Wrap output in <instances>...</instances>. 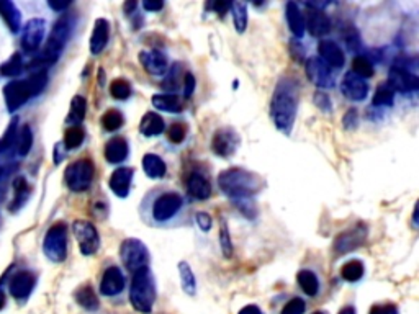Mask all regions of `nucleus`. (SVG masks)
Segmentation results:
<instances>
[{
  "instance_id": "obj_1",
  "label": "nucleus",
  "mask_w": 419,
  "mask_h": 314,
  "mask_svg": "<svg viewBox=\"0 0 419 314\" xmlns=\"http://www.w3.org/2000/svg\"><path fill=\"white\" fill-rule=\"evenodd\" d=\"M298 102H300V87L292 77L280 79L275 85L270 100V118L279 131L290 134L295 124L298 113Z\"/></svg>"
},
{
  "instance_id": "obj_2",
  "label": "nucleus",
  "mask_w": 419,
  "mask_h": 314,
  "mask_svg": "<svg viewBox=\"0 0 419 314\" xmlns=\"http://www.w3.org/2000/svg\"><path fill=\"white\" fill-rule=\"evenodd\" d=\"M218 183L223 193L236 200H249L262 188V178L254 172L244 169H226L218 175Z\"/></svg>"
},
{
  "instance_id": "obj_3",
  "label": "nucleus",
  "mask_w": 419,
  "mask_h": 314,
  "mask_svg": "<svg viewBox=\"0 0 419 314\" xmlns=\"http://www.w3.org/2000/svg\"><path fill=\"white\" fill-rule=\"evenodd\" d=\"M129 301L136 311L148 314L152 311L156 301L154 277L148 267L139 269L133 274L132 288H129Z\"/></svg>"
},
{
  "instance_id": "obj_4",
  "label": "nucleus",
  "mask_w": 419,
  "mask_h": 314,
  "mask_svg": "<svg viewBox=\"0 0 419 314\" xmlns=\"http://www.w3.org/2000/svg\"><path fill=\"white\" fill-rule=\"evenodd\" d=\"M43 251L51 262H64L68 256V227L64 223H56L48 229L43 242Z\"/></svg>"
},
{
  "instance_id": "obj_5",
  "label": "nucleus",
  "mask_w": 419,
  "mask_h": 314,
  "mask_svg": "<svg viewBox=\"0 0 419 314\" xmlns=\"http://www.w3.org/2000/svg\"><path fill=\"white\" fill-rule=\"evenodd\" d=\"M70 35V20L69 17H61L53 26V31L50 38H48L45 50H43L41 63L51 64L56 61L61 54L64 45L68 43V38Z\"/></svg>"
},
{
  "instance_id": "obj_6",
  "label": "nucleus",
  "mask_w": 419,
  "mask_h": 314,
  "mask_svg": "<svg viewBox=\"0 0 419 314\" xmlns=\"http://www.w3.org/2000/svg\"><path fill=\"white\" fill-rule=\"evenodd\" d=\"M120 257H122V262L124 264L129 272H138L139 269L148 267L149 262V252L148 247L144 246V242L139 239H134V237H129V239H124L122 242V247H120Z\"/></svg>"
},
{
  "instance_id": "obj_7",
  "label": "nucleus",
  "mask_w": 419,
  "mask_h": 314,
  "mask_svg": "<svg viewBox=\"0 0 419 314\" xmlns=\"http://www.w3.org/2000/svg\"><path fill=\"white\" fill-rule=\"evenodd\" d=\"M94 162L90 159H79L68 167L64 180L73 192H85L94 178Z\"/></svg>"
},
{
  "instance_id": "obj_8",
  "label": "nucleus",
  "mask_w": 419,
  "mask_h": 314,
  "mask_svg": "<svg viewBox=\"0 0 419 314\" xmlns=\"http://www.w3.org/2000/svg\"><path fill=\"white\" fill-rule=\"evenodd\" d=\"M184 207V200L176 192H164L157 197L151 205V218L156 223L171 221Z\"/></svg>"
},
{
  "instance_id": "obj_9",
  "label": "nucleus",
  "mask_w": 419,
  "mask_h": 314,
  "mask_svg": "<svg viewBox=\"0 0 419 314\" xmlns=\"http://www.w3.org/2000/svg\"><path fill=\"white\" fill-rule=\"evenodd\" d=\"M73 231L75 239L79 242L80 252H83L84 256H94V254L99 251L100 236L94 224L89 223V221L78 220L73 226Z\"/></svg>"
},
{
  "instance_id": "obj_10",
  "label": "nucleus",
  "mask_w": 419,
  "mask_h": 314,
  "mask_svg": "<svg viewBox=\"0 0 419 314\" xmlns=\"http://www.w3.org/2000/svg\"><path fill=\"white\" fill-rule=\"evenodd\" d=\"M367 232L368 229L366 224H357L356 227H351V229L342 232L334 241V252L347 254L351 251H356L357 247H361L366 242Z\"/></svg>"
},
{
  "instance_id": "obj_11",
  "label": "nucleus",
  "mask_w": 419,
  "mask_h": 314,
  "mask_svg": "<svg viewBox=\"0 0 419 314\" xmlns=\"http://www.w3.org/2000/svg\"><path fill=\"white\" fill-rule=\"evenodd\" d=\"M386 84H388L395 92H403V94H406V92L418 90L419 79H418V75L411 74L408 69L400 67V66H393L390 69L388 80H386Z\"/></svg>"
},
{
  "instance_id": "obj_12",
  "label": "nucleus",
  "mask_w": 419,
  "mask_h": 314,
  "mask_svg": "<svg viewBox=\"0 0 419 314\" xmlns=\"http://www.w3.org/2000/svg\"><path fill=\"white\" fill-rule=\"evenodd\" d=\"M239 144L238 134L230 128H221L213 134L211 139V149L215 154L221 157H230L236 153Z\"/></svg>"
},
{
  "instance_id": "obj_13",
  "label": "nucleus",
  "mask_w": 419,
  "mask_h": 314,
  "mask_svg": "<svg viewBox=\"0 0 419 314\" xmlns=\"http://www.w3.org/2000/svg\"><path fill=\"white\" fill-rule=\"evenodd\" d=\"M46 23L41 18H33L25 25L23 35H21V46L26 53H35L40 48L43 38H45Z\"/></svg>"
},
{
  "instance_id": "obj_14",
  "label": "nucleus",
  "mask_w": 419,
  "mask_h": 314,
  "mask_svg": "<svg viewBox=\"0 0 419 314\" xmlns=\"http://www.w3.org/2000/svg\"><path fill=\"white\" fill-rule=\"evenodd\" d=\"M307 75L314 85L328 89L334 85V77L329 67L319 58H309L307 61Z\"/></svg>"
},
{
  "instance_id": "obj_15",
  "label": "nucleus",
  "mask_w": 419,
  "mask_h": 314,
  "mask_svg": "<svg viewBox=\"0 0 419 314\" xmlns=\"http://www.w3.org/2000/svg\"><path fill=\"white\" fill-rule=\"evenodd\" d=\"M341 90L349 100L361 102L367 97L368 84L366 82V79L359 77L354 72H347L341 82Z\"/></svg>"
},
{
  "instance_id": "obj_16",
  "label": "nucleus",
  "mask_w": 419,
  "mask_h": 314,
  "mask_svg": "<svg viewBox=\"0 0 419 314\" xmlns=\"http://www.w3.org/2000/svg\"><path fill=\"white\" fill-rule=\"evenodd\" d=\"M304 28H308L312 36H326L331 31V20L323 10L308 7L307 20H304Z\"/></svg>"
},
{
  "instance_id": "obj_17",
  "label": "nucleus",
  "mask_w": 419,
  "mask_h": 314,
  "mask_svg": "<svg viewBox=\"0 0 419 314\" xmlns=\"http://www.w3.org/2000/svg\"><path fill=\"white\" fill-rule=\"evenodd\" d=\"M5 104H7L9 112H15L30 99V92L26 89L25 80H14L7 87L4 89Z\"/></svg>"
},
{
  "instance_id": "obj_18",
  "label": "nucleus",
  "mask_w": 419,
  "mask_h": 314,
  "mask_svg": "<svg viewBox=\"0 0 419 314\" xmlns=\"http://www.w3.org/2000/svg\"><path fill=\"white\" fill-rule=\"evenodd\" d=\"M318 53H319V59L323 61L328 67H342L344 66V53H342L341 46L337 45L336 41L331 40H324L319 43L318 46Z\"/></svg>"
},
{
  "instance_id": "obj_19",
  "label": "nucleus",
  "mask_w": 419,
  "mask_h": 314,
  "mask_svg": "<svg viewBox=\"0 0 419 314\" xmlns=\"http://www.w3.org/2000/svg\"><path fill=\"white\" fill-rule=\"evenodd\" d=\"M124 288V277L118 267H108L103 272L100 281V291L105 296H115Z\"/></svg>"
},
{
  "instance_id": "obj_20",
  "label": "nucleus",
  "mask_w": 419,
  "mask_h": 314,
  "mask_svg": "<svg viewBox=\"0 0 419 314\" xmlns=\"http://www.w3.org/2000/svg\"><path fill=\"white\" fill-rule=\"evenodd\" d=\"M133 175L134 170L129 169V167H120V169H117L110 177L112 192L120 198H127L129 188H132Z\"/></svg>"
},
{
  "instance_id": "obj_21",
  "label": "nucleus",
  "mask_w": 419,
  "mask_h": 314,
  "mask_svg": "<svg viewBox=\"0 0 419 314\" xmlns=\"http://www.w3.org/2000/svg\"><path fill=\"white\" fill-rule=\"evenodd\" d=\"M139 63L151 75H161L167 70V58L161 51H141Z\"/></svg>"
},
{
  "instance_id": "obj_22",
  "label": "nucleus",
  "mask_w": 419,
  "mask_h": 314,
  "mask_svg": "<svg viewBox=\"0 0 419 314\" xmlns=\"http://www.w3.org/2000/svg\"><path fill=\"white\" fill-rule=\"evenodd\" d=\"M108 36H110V23H108L105 18H99L95 21L94 31H92V36H90V43H89L90 53L100 54L103 50H105Z\"/></svg>"
},
{
  "instance_id": "obj_23",
  "label": "nucleus",
  "mask_w": 419,
  "mask_h": 314,
  "mask_svg": "<svg viewBox=\"0 0 419 314\" xmlns=\"http://www.w3.org/2000/svg\"><path fill=\"white\" fill-rule=\"evenodd\" d=\"M35 285V277L30 272H20L10 281V293L17 300H25L31 293Z\"/></svg>"
},
{
  "instance_id": "obj_24",
  "label": "nucleus",
  "mask_w": 419,
  "mask_h": 314,
  "mask_svg": "<svg viewBox=\"0 0 419 314\" xmlns=\"http://www.w3.org/2000/svg\"><path fill=\"white\" fill-rule=\"evenodd\" d=\"M129 148L124 138H113L105 146V157L110 164H120L128 157Z\"/></svg>"
},
{
  "instance_id": "obj_25",
  "label": "nucleus",
  "mask_w": 419,
  "mask_h": 314,
  "mask_svg": "<svg viewBox=\"0 0 419 314\" xmlns=\"http://www.w3.org/2000/svg\"><path fill=\"white\" fill-rule=\"evenodd\" d=\"M187 190L193 198L197 200H208L211 197L210 182L206 180L203 175L198 174V172H193V174L189 177Z\"/></svg>"
},
{
  "instance_id": "obj_26",
  "label": "nucleus",
  "mask_w": 419,
  "mask_h": 314,
  "mask_svg": "<svg viewBox=\"0 0 419 314\" xmlns=\"http://www.w3.org/2000/svg\"><path fill=\"white\" fill-rule=\"evenodd\" d=\"M285 18L288 23V28L297 38H302L304 35V18L300 7L295 2H288L285 7Z\"/></svg>"
},
{
  "instance_id": "obj_27",
  "label": "nucleus",
  "mask_w": 419,
  "mask_h": 314,
  "mask_svg": "<svg viewBox=\"0 0 419 314\" xmlns=\"http://www.w3.org/2000/svg\"><path fill=\"white\" fill-rule=\"evenodd\" d=\"M166 123L162 118L154 112H148L146 115L141 118L139 123V131L144 136H159V134L164 133Z\"/></svg>"
},
{
  "instance_id": "obj_28",
  "label": "nucleus",
  "mask_w": 419,
  "mask_h": 314,
  "mask_svg": "<svg viewBox=\"0 0 419 314\" xmlns=\"http://www.w3.org/2000/svg\"><path fill=\"white\" fill-rule=\"evenodd\" d=\"M152 105L157 110L167 113H181L184 110V100L176 94H159L152 97Z\"/></svg>"
},
{
  "instance_id": "obj_29",
  "label": "nucleus",
  "mask_w": 419,
  "mask_h": 314,
  "mask_svg": "<svg viewBox=\"0 0 419 314\" xmlns=\"http://www.w3.org/2000/svg\"><path fill=\"white\" fill-rule=\"evenodd\" d=\"M141 166H143L144 174L151 178H162L167 172L166 162L157 154H144Z\"/></svg>"
},
{
  "instance_id": "obj_30",
  "label": "nucleus",
  "mask_w": 419,
  "mask_h": 314,
  "mask_svg": "<svg viewBox=\"0 0 419 314\" xmlns=\"http://www.w3.org/2000/svg\"><path fill=\"white\" fill-rule=\"evenodd\" d=\"M0 17L5 20V23L9 25V28L17 33L21 26V15L18 9L10 2V0H0Z\"/></svg>"
},
{
  "instance_id": "obj_31",
  "label": "nucleus",
  "mask_w": 419,
  "mask_h": 314,
  "mask_svg": "<svg viewBox=\"0 0 419 314\" xmlns=\"http://www.w3.org/2000/svg\"><path fill=\"white\" fill-rule=\"evenodd\" d=\"M298 285L302 286V290L308 296H317L319 291V280L312 270H300L297 275Z\"/></svg>"
},
{
  "instance_id": "obj_32",
  "label": "nucleus",
  "mask_w": 419,
  "mask_h": 314,
  "mask_svg": "<svg viewBox=\"0 0 419 314\" xmlns=\"http://www.w3.org/2000/svg\"><path fill=\"white\" fill-rule=\"evenodd\" d=\"M179 274H181V283L185 293L193 296L197 291V280H195L193 270L187 262H179Z\"/></svg>"
},
{
  "instance_id": "obj_33",
  "label": "nucleus",
  "mask_w": 419,
  "mask_h": 314,
  "mask_svg": "<svg viewBox=\"0 0 419 314\" xmlns=\"http://www.w3.org/2000/svg\"><path fill=\"white\" fill-rule=\"evenodd\" d=\"M85 112H87V102L84 97L75 95L73 102H70V110L68 115V123L73 124V126H79L83 120L85 118Z\"/></svg>"
},
{
  "instance_id": "obj_34",
  "label": "nucleus",
  "mask_w": 419,
  "mask_h": 314,
  "mask_svg": "<svg viewBox=\"0 0 419 314\" xmlns=\"http://www.w3.org/2000/svg\"><path fill=\"white\" fill-rule=\"evenodd\" d=\"M75 300L83 308L89 311H95L97 308H99V298H97L95 291L92 290V286L85 285L83 288H79L75 291Z\"/></svg>"
},
{
  "instance_id": "obj_35",
  "label": "nucleus",
  "mask_w": 419,
  "mask_h": 314,
  "mask_svg": "<svg viewBox=\"0 0 419 314\" xmlns=\"http://www.w3.org/2000/svg\"><path fill=\"white\" fill-rule=\"evenodd\" d=\"M231 13H233V23L238 33H244L248 26V7L243 2L231 4Z\"/></svg>"
},
{
  "instance_id": "obj_36",
  "label": "nucleus",
  "mask_w": 419,
  "mask_h": 314,
  "mask_svg": "<svg viewBox=\"0 0 419 314\" xmlns=\"http://www.w3.org/2000/svg\"><path fill=\"white\" fill-rule=\"evenodd\" d=\"M15 144H17V153L20 156H26L30 153L31 144H33V133L28 124H25L23 128L18 129L17 136H15Z\"/></svg>"
},
{
  "instance_id": "obj_37",
  "label": "nucleus",
  "mask_w": 419,
  "mask_h": 314,
  "mask_svg": "<svg viewBox=\"0 0 419 314\" xmlns=\"http://www.w3.org/2000/svg\"><path fill=\"white\" fill-rule=\"evenodd\" d=\"M26 89L30 92V97L38 95L40 92L46 87L48 84V72L46 70H38L33 75H30L28 79L25 80Z\"/></svg>"
},
{
  "instance_id": "obj_38",
  "label": "nucleus",
  "mask_w": 419,
  "mask_h": 314,
  "mask_svg": "<svg viewBox=\"0 0 419 314\" xmlns=\"http://www.w3.org/2000/svg\"><path fill=\"white\" fill-rule=\"evenodd\" d=\"M395 100V90L390 87L388 84H380L377 87V92L373 95V105L375 107H390L393 105Z\"/></svg>"
},
{
  "instance_id": "obj_39",
  "label": "nucleus",
  "mask_w": 419,
  "mask_h": 314,
  "mask_svg": "<svg viewBox=\"0 0 419 314\" xmlns=\"http://www.w3.org/2000/svg\"><path fill=\"white\" fill-rule=\"evenodd\" d=\"M351 72H354L356 75H359V77L362 79H368L372 77L373 75V64L368 61V59L366 56H356L352 59V70Z\"/></svg>"
},
{
  "instance_id": "obj_40",
  "label": "nucleus",
  "mask_w": 419,
  "mask_h": 314,
  "mask_svg": "<svg viewBox=\"0 0 419 314\" xmlns=\"http://www.w3.org/2000/svg\"><path fill=\"white\" fill-rule=\"evenodd\" d=\"M364 264L361 261H351L342 265L341 269V277L346 281H357L362 278L364 275Z\"/></svg>"
},
{
  "instance_id": "obj_41",
  "label": "nucleus",
  "mask_w": 419,
  "mask_h": 314,
  "mask_svg": "<svg viewBox=\"0 0 419 314\" xmlns=\"http://www.w3.org/2000/svg\"><path fill=\"white\" fill-rule=\"evenodd\" d=\"M84 138H85V133L83 128L70 126L66 131V134H64V146H66L68 149H75L84 143Z\"/></svg>"
},
{
  "instance_id": "obj_42",
  "label": "nucleus",
  "mask_w": 419,
  "mask_h": 314,
  "mask_svg": "<svg viewBox=\"0 0 419 314\" xmlns=\"http://www.w3.org/2000/svg\"><path fill=\"white\" fill-rule=\"evenodd\" d=\"M123 115L122 112L118 110H108L103 113L102 117V126L107 129V131H117L118 128L123 126Z\"/></svg>"
},
{
  "instance_id": "obj_43",
  "label": "nucleus",
  "mask_w": 419,
  "mask_h": 314,
  "mask_svg": "<svg viewBox=\"0 0 419 314\" xmlns=\"http://www.w3.org/2000/svg\"><path fill=\"white\" fill-rule=\"evenodd\" d=\"M220 247H221V254L226 259L233 257V242H231L230 227H228L226 220H221V224H220Z\"/></svg>"
},
{
  "instance_id": "obj_44",
  "label": "nucleus",
  "mask_w": 419,
  "mask_h": 314,
  "mask_svg": "<svg viewBox=\"0 0 419 314\" xmlns=\"http://www.w3.org/2000/svg\"><path fill=\"white\" fill-rule=\"evenodd\" d=\"M110 94L117 100H127L132 95V85L124 79H115L110 85Z\"/></svg>"
},
{
  "instance_id": "obj_45",
  "label": "nucleus",
  "mask_w": 419,
  "mask_h": 314,
  "mask_svg": "<svg viewBox=\"0 0 419 314\" xmlns=\"http://www.w3.org/2000/svg\"><path fill=\"white\" fill-rule=\"evenodd\" d=\"M21 69H23L21 56L20 54H14L7 63L2 64L0 72H2V75H5V77H17V75L21 72Z\"/></svg>"
},
{
  "instance_id": "obj_46",
  "label": "nucleus",
  "mask_w": 419,
  "mask_h": 314,
  "mask_svg": "<svg viewBox=\"0 0 419 314\" xmlns=\"http://www.w3.org/2000/svg\"><path fill=\"white\" fill-rule=\"evenodd\" d=\"M184 82V72L179 64L172 67L171 74L167 75V79L162 82V89L167 90V92H176L179 87H181V84Z\"/></svg>"
},
{
  "instance_id": "obj_47",
  "label": "nucleus",
  "mask_w": 419,
  "mask_h": 314,
  "mask_svg": "<svg viewBox=\"0 0 419 314\" xmlns=\"http://www.w3.org/2000/svg\"><path fill=\"white\" fill-rule=\"evenodd\" d=\"M187 136V126L184 123H172L167 129V138L174 144H181Z\"/></svg>"
},
{
  "instance_id": "obj_48",
  "label": "nucleus",
  "mask_w": 419,
  "mask_h": 314,
  "mask_svg": "<svg viewBox=\"0 0 419 314\" xmlns=\"http://www.w3.org/2000/svg\"><path fill=\"white\" fill-rule=\"evenodd\" d=\"M304 308H307V305H304L302 298H293V300L288 301L284 306L282 314H303Z\"/></svg>"
},
{
  "instance_id": "obj_49",
  "label": "nucleus",
  "mask_w": 419,
  "mask_h": 314,
  "mask_svg": "<svg viewBox=\"0 0 419 314\" xmlns=\"http://www.w3.org/2000/svg\"><path fill=\"white\" fill-rule=\"evenodd\" d=\"M15 136H17V128H15V123H12L9 126L7 133L4 134V138L0 139V151L5 149V148H9V146L12 144L14 141H15Z\"/></svg>"
},
{
  "instance_id": "obj_50",
  "label": "nucleus",
  "mask_w": 419,
  "mask_h": 314,
  "mask_svg": "<svg viewBox=\"0 0 419 314\" xmlns=\"http://www.w3.org/2000/svg\"><path fill=\"white\" fill-rule=\"evenodd\" d=\"M195 90V77L190 72H187L184 75V92H185V97H190L193 94Z\"/></svg>"
},
{
  "instance_id": "obj_51",
  "label": "nucleus",
  "mask_w": 419,
  "mask_h": 314,
  "mask_svg": "<svg viewBox=\"0 0 419 314\" xmlns=\"http://www.w3.org/2000/svg\"><path fill=\"white\" fill-rule=\"evenodd\" d=\"M370 314H398L395 305H377L370 310Z\"/></svg>"
},
{
  "instance_id": "obj_52",
  "label": "nucleus",
  "mask_w": 419,
  "mask_h": 314,
  "mask_svg": "<svg viewBox=\"0 0 419 314\" xmlns=\"http://www.w3.org/2000/svg\"><path fill=\"white\" fill-rule=\"evenodd\" d=\"M195 220H197V224L200 226L201 231H210L211 229V218L210 215L206 213H197V216H195Z\"/></svg>"
},
{
  "instance_id": "obj_53",
  "label": "nucleus",
  "mask_w": 419,
  "mask_h": 314,
  "mask_svg": "<svg viewBox=\"0 0 419 314\" xmlns=\"http://www.w3.org/2000/svg\"><path fill=\"white\" fill-rule=\"evenodd\" d=\"M162 7H164V2H161V0H146V2L143 4V9L148 10V12H157V10H161Z\"/></svg>"
},
{
  "instance_id": "obj_54",
  "label": "nucleus",
  "mask_w": 419,
  "mask_h": 314,
  "mask_svg": "<svg viewBox=\"0 0 419 314\" xmlns=\"http://www.w3.org/2000/svg\"><path fill=\"white\" fill-rule=\"evenodd\" d=\"M210 7L213 9L218 15H225L228 10L231 9V4L230 2H215V4H211Z\"/></svg>"
},
{
  "instance_id": "obj_55",
  "label": "nucleus",
  "mask_w": 419,
  "mask_h": 314,
  "mask_svg": "<svg viewBox=\"0 0 419 314\" xmlns=\"http://www.w3.org/2000/svg\"><path fill=\"white\" fill-rule=\"evenodd\" d=\"M48 5H50L53 10H56V12H63V10H66L69 7L70 2H56V0H50Z\"/></svg>"
},
{
  "instance_id": "obj_56",
  "label": "nucleus",
  "mask_w": 419,
  "mask_h": 314,
  "mask_svg": "<svg viewBox=\"0 0 419 314\" xmlns=\"http://www.w3.org/2000/svg\"><path fill=\"white\" fill-rule=\"evenodd\" d=\"M239 314H262L260 313V310L258 306H254V305H249V306H244L241 311H239Z\"/></svg>"
},
{
  "instance_id": "obj_57",
  "label": "nucleus",
  "mask_w": 419,
  "mask_h": 314,
  "mask_svg": "<svg viewBox=\"0 0 419 314\" xmlns=\"http://www.w3.org/2000/svg\"><path fill=\"white\" fill-rule=\"evenodd\" d=\"M339 314H356V310H354L352 306H346V308H342Z\"/></svg>"
},
{
  "instance_id": "obj_58",
  "label": "nucleus",
  "mask_w": 419,
  "mask_h": 314,
  "mask_svg": "<svg viewBox=\"0 0 419 314\" xmlns=\"http://www.w3.org/2000/svg\"><path fill=\"white\" fill-rule=\"evenodd\" d=\"M136 7V2H128V4H124V10H127V12H129V10H133Z\"/></svg>"
},
{
  "instance_id": "obj_59",
  "label": "nucleus",
  "mask_w": 419,
  "mask_h": 314,
  "mask_svg": "<svg viewBox=\"0 0 419 314\" xmlns=\"http://www.w3.org/2000/svg\"><path fill=\"white\" fill-rule=\"evenodd\" d=\"M413 221H415V226H418V203L415 207V211H413Z\"/></svg>"
},
{
  "instance_id": "obj_60",
  "label": "nucleus",
  "mask_w": 419,
  "mask_h": 314,
  "mask_svg": "<svg viewBox=\"0 0 419 314\" xmlns=\"http://www.w3.org/2000/svg\"><path fill=\"white\" fill-rule=\"evenodd\" d=\"M4 305H5V296L2 293V290H0V310H2Z\"/></svg>"
},
{
  "instance_id": "obj_61",
  "label": "nucleus",
  "mask_w": 419,
  "mask_h": 314,
  "mask_svg": "<svg viewBox=\"0 0 419 314\" xmlns=\"http://www.w3.org/2000/svg\"><path fill=\"white\" fill-rule=\"evenodd\" d=\"M314 314H324V313H321V311H318V313H314Z\"/></svg>"
},
{
  "instance_id": "obj_62",
  "label": "nucleus",
  "mask_w": 419,
  "mask_h": 314,
  "mask_svg": "<svg viewBox=\"0 0 419 314\" xmlns=\"http://www.w3.org/2000/svg\"><path fill=\"white\" fill-rule=\"evenodd\" d=\"M0 175H2V172H0Z\"/></svg>"
}]
</instances>
